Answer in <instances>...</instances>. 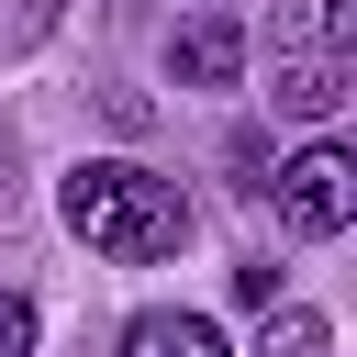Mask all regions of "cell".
I'll return each mask as SVG.
<instances>
[{
	"instance_id": "6da1fadb",
	"label": "cell",
	"mask_w": 357,
	"mask_h": 357,
	"mask_svg": "<svg viewBox=\"0 0 357 357\" xmlns=\"http://www.w3.org/2000/svg\"><path fill=\"white\" fill-rule=\"evenodd\" d=\"M56 201H67V234H78L89 257H112V268H156V257L190 245V201H178V178H156L145 156H78Z\"/></svg>"
},
{
	"instance_id": "7a4b0ae2",
	"label": "cell",
	"mask_w": 357,
	"mask_h": 357,
	"mask_svg": "<svg viewBox=\"0 0 357 357\" xmlns=\"http://www.w3.org/2000/svg\"><path fill=\"white\" fill-rule=\"evenodd\" d=\"M268 190H279V223H290V234H312V245L357 223V156H346L335 134H312V145H301Z\"/></svg>"
},
{
	"instance_id": "3957f363",
	"label": "cell",
	"mask_w": 357,
	"mask_h": 357,
	"mask_svg": "<svg viewBox=\"0 0 357 357\" xmlns=\"http://www.w3.org/2000/svg\"><path fill=\"white\" fill-rule=\"evenodd\" d=\"M167 78H178V89H234V78H245V22H234V11H190V22L167 33Z\"/></svg>"
},
{
	"instance_id": "277c9868",
	"label": "cell",
	"mask_w": 357,
	"mask_h": 357,
	"mask_svg": "<svg viewBox=\"0 0 357 357\" xmlns=\"http://www.w3.org/2000/svg\"><path fill=\"white\" fill-rule=\"evenodd\" d=\"M123 357H234V346H223V324H212V312L156 301V312H134V324H123Z\"/></svg>"
},
{
	"instance_id": "5b68a950",
	"label": "cell",
	"mask_w": 357,
	"mask_h": 357,
	"mask_svg": "<svg viewBox=\"0 0 357 357\" xmlns=\"http://www.w3.org/2000/svg\"><path fill=\"white\" fill-rule=\"evenodd\" d=\"M268 100H279L290 123H324V112L346 100V67H335V56H279V67H268Z\"/></svg>"
},
{
	"instance_id": "8992f818",
	"label": "cell",
	"mask_w": 357,
	"mask_h": 357,
	"mask_svg": "<svg viewBox=\"0 0 357 357\" xmlns=\"http://www.w3.org/2000/svg\"><path fill=\"white\" fill-rule=\"evenodd\" d=\"M257 357H324V312H279Z\"/></svg>"
},
{
	"instance_id": "52a82bcc",
	"label": "cell",
	"mask_w": 357,
	"mask_h": 357,
	"mask_svg": "<svg viewBox=\"0 0 357 357\" xmlns=\"http://www.w3.org/2000/svg\"><path fill=\"white\" fill-rule=\"evenodd\" d=\"M0 357H33V301H0Z\"/></svg>"
}]
</instances>
